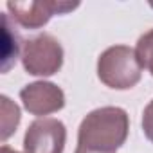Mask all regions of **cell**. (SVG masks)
I'll use <instances>...</instances> for the list:
<instances>
[{"label": "cell", "mask_w": 153, "mask_h": 153, "mask_svg": "<svg viewBox=\"0 0 153 153\" xmlns=\"http://www.w3.org/2000/svg\"><path fill=\"white\" fill-rule=\"evenodd\" d=\"M97 78L114 90H130L142 78V65L135 49L128 45H112L97 58Z\"/></svg>", "instance_id": "obj_2"}, {"label": "cell", "mask_w": 153, "mask_h": 153, "mask_svg": "<svg viewBox=\"0 0 153 153\" xmlns=\"http://www.w3.org/2000/svg\"><path fill=\"white\" fill-rule=\"evenodd\" d=\"M140 124H142V131H144L146 139L149 142H153V99L144 108V112H142V123Z\"/></svg>", "instance_id": "obj_10"}, {"label": "cell", "mask_w": 153, "mask_h": 153, "mask_svg": "<svg viewBox=\"0 0 153 153\" xmlns=\"http://www.w3.org/2000/svg\"><path fill=\"white\" fill-rule=\"evenodd\" d=\"M0 153H20V151H16V149H13V148H9V146H2V149H0Z\"/></svg>", "instance_id": "obj_11"}, {"label": "cell", "mask_w": 153, "mask_h": 153, "mask_svg": "<svg viewBox=\"0 0 153 153\" xmlns=\"http://www.w3.org/2000/svg\"><path fill=\"white\" fill-rule=\"evenodd\" d=\"M9 16L25 29H40L54 15H65L79 7L78 2L65 0H40V2H7L6 4Z\"/></svg>", "instance_id": "obj_4"}, {"label": "cell", "mask_w": 153, "mask_h": 153, "mask_svg": "<svg viewBox=\"0 0 153 153\" xmlns=\"http://www.w3.org/2000/svg\"><path fill=\"white\" fill-rule=\"evenodd\" d=\"M0 106H2V140L6 142L20 124V108L15 105L7 96H0Z\"/></svg>", "instance_id": "obj_7"}, {"label": "cell", "mask_w": 153, "mask_h": 153, "mask_svg": "<svg viewBox=\"0 0 153 153\" xmlns=\"http://www.w3.org/2000/svg\"><path fill=\"white\" fill-rule=\"evenodd\" d=\"M63 47L49 33L36 34L24 42L22 47V65L31 76H54L63 67Z\"/></svg>", "instance_id": "obj_3"}, {"label": "cell", "mask_w": 153, "mask_h": 153, "mask_svg": "<svg viewBox=\"0 0 153 153\" xmlns=\"http://www.w3.org/2000/svg\"><path fill=\"white\" fill-rule=\"evenodd\" d=\"M135 52H137V58L142 68H146L153 76V29H149L137 40Z\"/></svg>", "instance_id": "obj_9"}, {"label": "cell", "mask_w": 153, "mask_h": 153, "mask_svg": "<svg viewBox=\"0 0 153 153\" xmlns=\"http://www.w3.org/2000/svg\"><path fill=\"white\" fill-rule=\"evenodd\" d=\"M130 117L121 106H101L85 115L78 128V146L99 151L115 153L128 139Z\"/></svg>", "instance_id": "obj_1"}, {"label": "cell", "mask_w": 153, "mask_h": 153, "mask_svg": "<svg viewBox=\"0 0 153 153\" xmlns=\"http://www.w3.org/2000/svg\"><path fill=\"white\" fill-rule=\"evenodd\" d=\"M65 142L67 128L59 119H36L24 135V153H63Z\"/></svg>", "instance_id": "obj_5"}, {"label": "cell", "mask_w": 153, "mask_h": 153, "mask_svg": "<svg viewBox=\"0 0 153 153\" xmlns=\"http://www.w3.org/2000/svg\"><path fill=\"white\" fill-rule=\"evenodd\" d=\"M13 31L9 27V13L4 15V43H2V51H4V58H2V70L7 72L9 67L16 61V56L20 52V36H16L13 42Z\"/></svg>", "instance_id": "obj_8"}, {"label": "cell", "mask_w": 153, "mask_h": 153, "mask_svg": "<svg viewBox=\"0 0 153 153\" xmlns=\"http://www.w3.org/2000/svg\"><path fill=\"white\" fill-rule=\"evenodd\" d=\"M24 108L31 115H51L65 106V92L51 81H34L20 90Z\"/></svg>", "instance_id": "obj_6"}, {"label": "cell", "mask_w": 153, "mask_h": 153, "mask_svg": "<svg viewBox=\"0 0 153 153\" xmlns=\"http://www.w3.org/2000/svg\"><path fill=\"white\" fill-rule=\"evenodd\" d=\"M74 153H99V151H90V149H85V148L78 146V148H76V151H74Z\"/></svg>", "instance_id": "obj_12"}]
</instances>
